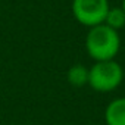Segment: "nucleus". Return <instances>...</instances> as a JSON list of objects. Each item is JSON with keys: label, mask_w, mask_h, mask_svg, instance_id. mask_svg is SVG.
<instances>
[{"label": "nucleus", "mask_w": 125, "mask_h": 125, "mask_svg": "<svg viewBox=\"0 0 125 125\" xmlns=\"http://www.w3.org/2000/svg\"><path fill=\"white\" fill-rule=\"evenodd\" d=\"M104 25H107L109 28L119 31L121 28L125 27V12L122 8H109L106 18H104Z\"/></svg>", "instance_id": "nucleus-6"}, {"label": "nucleus", "mask_w": 125, "mask_h": 125, "mask_svg": "<svg viewBox=\"0 0 125 125\" xmlns=\"http://www.w3.org/2000/svg\"><path fill=\"white\" fill-rule=\"evenodd\" d=\"M109 8V0H72L71 5L77 22L88 28L103 24Z\"/></svg>", "instance_id": "nucleus-3"}, {"label": "nucleus", "mask_w": 125, "mask_h": 125, "mask_svg": "<svg viewBox=\"0 0 125 125\" xmlns=\"http://www.w3.org/2000/svg\"><path fill=\"white\" fill-rule=\"evenodd\" d=\"M85 49L88 56L96 62L112 60L121 49L119 34L104 24L91 27L85 37Z\"/></svg>", "instance_id": "nucleus-1"}, {"label": "nucleus", "mask_w": 125, "mask_h": 125, "mask_svg": "<svg viewBox=\"0 0 125 125\" xmlns=\"http://www.w3.org/2000/svg\"><path fill=\"white\" fill-rule=\"evenodd\" d=\"M106 125H125V97L112 100L104 110Z\"/></svg>", "instance_id": "nucleus-4"}, {"label": "nucleus", "mask_w": 125, "mask_h": 125, "mask_svg": "<svg viewBox=\"0 0 125 125\" xmlns=\"http://www.w3.org/2000/svg\"><path fill=\"white\" fill-rule=\"evenodd\" d=\"M68 83L74 87H83L88 83V69L84 65H74L68 69L66 74Z\"/></svg>", "instance_id": "nucleus-5"}, {"label": "nucleus", "mask_w": 125, "mask_h": 125, "mask_svg": "<svg viewBox=\"0 0 125 125\" xmlns=\"http://www.w3.org/2000/svg\"><path fill=\"white\" fill-rule=\"evenodd\" d=\"M124 80V69L122 66L112 60H102L88 69V85L99 93H109L113 91L121 85Z\"/></svg>", "instance_id": "nucleus-2"}, {"label": "nucleus", "mask_w": 125, "mask_h": 125, "mask_svg": "<svg viewBox=\"0 0 125 125\" xmlns=\"http://www.w3.org/2000/svg\"><path fill=\"white\" fill-rule=\"evenodd\" d=\"M122 9H124V12H125V0H122V6H121Z\"/></svg>", "instance_id": "nucleus-7"}]
</instances>
